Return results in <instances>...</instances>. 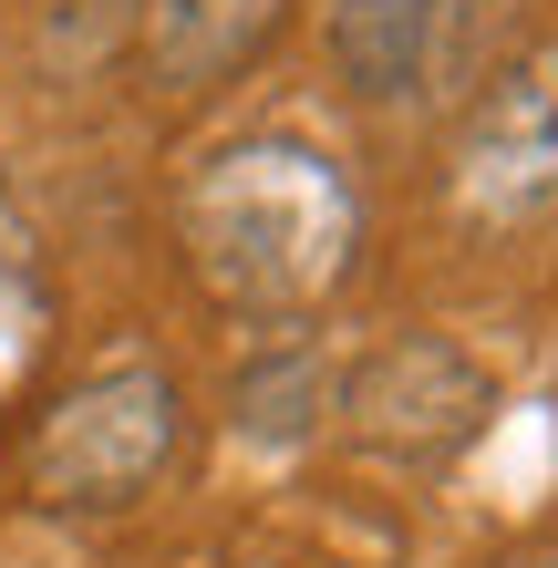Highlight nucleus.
Instances as JSON below:
<instances>
[{"label":"nucleus","instance_id":"nucleus-1","mask_svg":"<svg viewBox=\"0 0 558 568\" xmlns=\"http://www.w3.org/2000/svg\"><path fill=\"white\" fill-rule=\"evenodd\" d=\"M176 248L239 321H311L363 258V186L311 135H239L176 186Z\"/></svg>","mask_w":558,"mask_h":568},{"label":"nucleus","instance_id":"nucleus-2","mask_svg":"<svg viewBox=\"0 0 558 568\" xmlns=\"http://www.w3.org/2000/svg\"><path fill=\"white\" fill-rule=\"evenodd\" d=\"M176 455H186V383L166 362H114L31 424L21 486L62 517H124L176 476Z\"/></svg>","mask_w":558,"mask_h":568},{"label":"nucleus","instance_id":"nucleus-3","mask_svg":"<svg viewBox=\"0 0 558 568\" xmlns=\"http://www.w3.org/2000/svg\"><path fill=\"white\" fill-rule=\"evenodd\" d=\"M342 434L363 445L373 465H404V476H435L455 465L486 434L497 414V383H486V362L466 342H445V331H393L383 352H363L342 373Z\"/></svg>","mask_w":558,"mask_h":568},{"label":"nucleus","instance_id":"nucleus-4","mask_svg":"<svg viewBox=\"0 0 558 568\" xmlns=\"http://www.w3.org/2000/svg\"><path fill=\"white\" fill-rule=\"evenodd\" d=\"M445 196L486 239H528L558 217V42L517 52L497 83H476L445 155Z\"/></svg>","mask_w":558,"mask_h":568},{"label":"nucleus","instance_id":"nucleus-5","mask_svg":"<svg viewBox=\"0 0 558 568\" xmlns=\"http://www.w3.org/2000/svg\"><path fill=\"white\" fill-rule=\"evenodd\" d=\"M466 11L476 0H321V42L352 104L404 114L466 73Z\"/></svg>","mask_w":558,"mask_h":568},{"label":"nucleus","instance_id":"nucleus-6","mask_svg":"<svg viewBox=\"0 0 558 568\" xmlns=\"http://www.w3.org/2000/svg\"><path fill=\"white\" fill-rule=\"evenodd\" d=\"M301 0H135V73L155 93H227L239 73H258V52L290 31Z\"/></svg>","mask_w":558,"mask_h":568},{"label":"nucleus","instance_id":"nucleus-7","mask_svg":"<svg viewBox=\"0 0 558 568\" xmlns=\"http://www.w3.org/2000/svg\"><path fill=\"white\" fill-rule=\"evenodd\" d=\"M342 404V373L321 352H270V362H248L239 393H227V424L248 434V445H311L321 424H332Z\"/></svg>","mask_w":558,"mask_h":568},{"label":"nucleus","instance_id":"nucleus-8","mask_svg":"<svg viewBox=\"0 0 558 568\" xmlns=\"http://www.w3.org/2000/svg\"><path fill=\"white\" fill-rule=\"evenodd\" d=\"M497 568H558V558H548V548H517V558H497Z\"/></svg>","mask_w":558,"mask_h":568}]
</instances>
